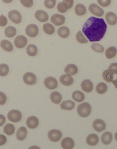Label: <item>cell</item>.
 Returning a JSON list of instances; mask_svg holds the SVG:
<instances>
[{
	"label": "cell",
	"instance_id": "1",
	"mask_svg": "<svg viewBox=\"0 0 117 149\" xmlns=\"http://www.w3.org/2000/svg\"><path fill=\"white\" fill-rule=\"evenodd\" d=\"M107 26L103 19L90 17L83 25L82 31L90 42L101 40L106 33Z\"/></svg>",
	"mask_w": 117,
	"mask_h": 149
},
{
	"label": "cell",
	"instance_id": "2",
	"mask_svg": "<svg viewBox=\"0 0 117 149\" xmlns=\"http://www.w3.org/2000/svg\"><path fill=\"white\" fill-rule=\"evenodd\" d=\"M91 111V107L89 103L84 102L80 104L77 108L78 115L80 117L85 118L89 116Z\"/></svg>",
	"mask_w": 117,
	"mask_h": 149
},
{
	"label": "cell",
	"instance_id": "3",
	"mask_svg": "<svg viewBox=\"0 0 117 149\" xmlns=\"http://www.w3.org/2000/svg\"><path fill=\"white\" fill-rule=\"evenodd\" d=\"M7 118L11 122L15 123L19 122L22 118V113L20 111L17 109H12L8 112Z\"/></svg>",
	"mask_w": 117,
	"mask_h": 149
},
{
	"label": "cell",
	"instance_id": "4",
	"mask_svg": "<svg viewBox=\"0 0 117 149\" xmlns=\"http://www.w3.org/2000/svg\"><path fill=\"white\" fill-rule=\"evenodd\" d=\"M48 139L52 142H57L62 137V133L60 131L56 129L51 130L48 134Z\"/></svg>",
	"mask_w": 117,
	"mask_h": 149
},
{
	"label": "cell",
	"instance_id": "5",
	"mask_svg": "<svg viewBox=\"0 0 117 149\" xmlns=\"http://www.w3.org/2000/svg\"><path fill=\"white\" fill-rule=\"evenodd\" d=\"M8 17L15 24H20L22 20V16L20 12L17 10H11L8 13Z\"/></svg>",
	"mask_w": 117,
	"mask_h": 149
},
{
	"label": "cell",
	"instance_id": "6",
	"mask_svg": "<svg viewBox=\"0 0 117 149\" xmlns=\"http://www.w3.org/2000/svg\"><path fill=\"white\" fill-rule=\"evenodd\" d=\"M44 85L48 89L53 90L57 87L58 83L55 78L52 77H48L46 78L44 80Z\"/></svg>",
	"mask_w": 117,
	"mask_h": 149
},
{
	"label": "cell",
	"instance_id": "7",
	"mask_svg": "<svg viewBox=\"0 0 117 149\" xmlns=\"http://www.w3.org/2000/svg\"><path fill=\"white\" fill-rule=\"evenodd\" d=\"M25 32L29 37L35 38L39 34V28L36 25L31 24L28 25L26 28Z\"/></svg>",
	"mask_w": 117,
	"mask_h": 149
},
{
	"label": "cell",
	"instance_id": "8",
	"mask_svg": "<svg viewBox=\"0 0 117 149\" xmlns=\"http://www.w3.org/2000/svg\"><path fill=\"white\" fill-rule=\"evenodd\" d=\"M28 43V40L24 35H19L14 40L15 47L19 49H22L26 47Z\"/></svg>",
	"mask_w": 117,
	"mask_h": 149
},
{
	"label": "cell",
	"instance_id": "9",
	"mask_svg": "<svg viewBox=\"0 0 117 149\" xmlns=\"http://www.w3.org/2000/svg\"><path fill=\"white\" fill-rule=\"evenodd\" d=\"M23 81L28 85H34L37 81V78L34 73L27 72L23 76Z\"/></svg>",
	"mask_w": 117,
	"mask_h": 149
},
{
	"label": "cell",
	"instance_id": "10",
	"mask_svg": "<svg viewBox=\"0 0 117 149\" xmlns=\"http://www.w3.org/2000/svg\"><path fill=\"white\" fill-rule=\"evenodd\" d=\"M89 10L91 14L98 17H102L104 14L103 10L98 6L96 3H91L89 6Z\"/></svg>",
	"mask_w": 117,
	"mask_h": 149
},
{
	"label": "cell",
	"instance_id": "11",
	"mask_svg": "<svg viewBox=\"0 0 117 149\" xmlns=\"http://www.w3.org/2000/svg\"><path fill=\"white\" fill-rule=\"evenodd\" d=\"M51 21L56 26H61L64 24L65 17L62 15L55 14L51 16Z\"/></svg>",
	"mask_w": 117,
	"mask_h": 149
},
{
	"label": "cell",
	"instance_id": "12",
	"mask_svg": "<svg viewBox=\"0 0 117 149\" xmlns=\"http://www.w3.org/2000/svg\"><path fill=\"white\" fill-rule=\"evenodd\" d=\"M93 127L98 132H102L106 129V124L101 119H96L93 123Z\"/></svg>",
	"mask_w": 117,
	"mask_h": 149
},
{
	"label": "cell",
	"instance_id": "13",
	"mask_svg": "<svg viewBox=\"0 0 117 149\" xmlns=\"http://www.w3.org/2000/svg\"><path fill=\"white\" fill-rule=\"evenodd\" d=\"M35 18L41 22H45L48 20V15L46 12L39 10L35 12Z\"/></svg>",
	"mask_w": 117,
	"mask_h": 149
},
{
	"label": "cell",
	"instance_id": "14",
	"mask_svg": "<svg viewBox=\"0 0 117 149\" xmlns=\"http://www.w3.org/2000/svg\"><path fill=\"white\" fill-rule=\"evenodd\" d=\"M26 123L27 126L29 129H34L38 126L39 121L36 117L32 116L28 117Z\"/></svg>",
	"mask_w": 117,
	"mask_h": 149
},
{
	"label": "cell",
	"instance_id": "15",
	"mask_svg": "<svg viewBox=\"0 0 117 149\" xmlns=\"http://www.w3.org/2000/svg\"><path fill=\"white\" fill-rule=\"evenodd\" d=\"M62 149H72L74 146V141L70 137H65L61 142Z\"/></svg>",
	"mask_w": 117,
	"mask_h": 149
},
{
	"label": "cell",
	"instance_id": "16",
	"mask_svg": "<svg viewBox=\"0 0 117 149\" xmlns=\"http://www.w3.org/2000/svg\"><path fill=\"white\" fill-rule=\"evenodd\" d=\"M81 88L84 92L90 93L93 89V84L89 79H85L81 83Z\"/></svg>",
	"mask_w": 117,
	"mask_h": 149
},
{
	"label": "cell",
	"instance_id": "17",
	"mask_svg": "<svg viewBox=\"0 0 117 149\" xmlns=\"http://www.w3.org/2000/svg\"><path fill=\"white\" fill-rule=\"evenodd\" d=\"M60 81L64 86H70L73 83L74 79L73 77H71V76L65 74L60 76Z\"/></svg>",
	"mask_w": 117,
	"mask_h": 149
},
{
	"label": "cell",
	"instance_id": "18",
	"mask_svg": "<svg viewBox=\"0 0 117 149\" xmlns=\"http://www.w3.org/2000/svg\"><path fill=\"white\" fill-rule=\"evenodd\" d=\"M28 134V131L25 127L22 126L20 127L17 131L16 133V138L19 141L24 140Z\"/></svg>",
	"mask_w": 117,
	"mask_h": 149
},
{
	"label": "cell",
	"instance_id": "19",
	"mask_svg": "<svg viewBox=\"0 0 117 149\" xmlns=\"http://www.w3.org/2000/svg\"><path fill=\"white\" fill-rule=\"evenodd\" d=\"M64 72L66 74L71 76V75H75L78 73V69L75 64H70L65 67L64 69Z\"/></svg>",
	"mask_w": 117,
	"mask_h": 149
},
{
	"label": "cell",
	"instance_id": "20",
	"mask_svg": "<svg viewBox=\"0 0 117 149\" xmlns=\"http://www.w3.org/2000/svg\"><path fill=\"white\" fill-rule=\"evenodd\" d=\"M105 19L108 24L110 25H114L117 24V15L112 12H108L105 15Z\"/></svg>",
	"mask_w": 117,
	"mask_h": 149
},
{
	"label": "cell",
	"instance_id": "21",
	"mask_svg": "<svg viewBox=\"0 0 117 149\" xmlns=\"http://www.w3.org/2000/svg\"><path fill=\"white\" fill-rule=\"evenodd\" d=\"M99 142V137L96 134H90L87 137V143L90 146H96Z\"/></svg>",
	"mask_w": 117,
	"mask_h": 149
},
{
	"label": "cell",
	"instance_id": "22",
	"mask_svg": "<svg viewBox=\"0 0 117 149\" xmlns=\"http://www.w3.org/2000/svg\"><path fill=\"white\" fill-rule=\"evenodd\" d=\"M0 46L4 50L6 51L7 52H12L14 49L13 45L12 43L7 40H3L0 42Z\"/></svg>",
	"mask_w": 117,
	"mask_h": 149
},
{
	"label": "cell",
	"instance_id": "23",
	"mask_svg": "<svg viewBox=\"0 0 117 149\" xmlns=\"http://www.w3.org/2000/svg\"><path fill=\"white\" fill-rule=\"evenodd\" d=\"M50 99L52 102L56 104H58L60 103H61V101L62 100V95L59 92L55 91L51 93Z\"/></svg>",
	"mask_w": 117,
	"mask_h": 149
},
{
	"label": "cell",
	"instance_id": "24",
	"mask_svg": "<svg viewBox=\"0 0 117 149\" xmlns=\"http://www.w3.org/2000/svg\"><path fill=\"white\" fill-rule=\"evenodd\" d=\"M60 107H61V109L64 110L70 111V110H72L74 109L75 103L71 100H67V101L62 102L61 103Z\"/></svg>",
	"mask_w": 117,
	"mask_h": 149
},
{
	"label": "cell",
	"instance_id": "25",
	"mask_svg": "<svg viewBox=\"0 0 117 149\" xmlns=\"http://www.w3.org/2000/svg\"><path fill=\"white\" fill-rule=\"evenodd\" d=\"M114 74L109 69L105 70L102 73L104 80L107 82H113V75Z\"/></svg>",
	"mask_w": 117,
	"mask_h": 149
},
{
	"label": "cell",
	"instance_id": "26",
	"mask_svg": "<svg viewBox=\"0 0 117 149\" xmlns=\"http://www.w3.org/2000/svg\"><path fill=\"white\" fill-rule=\"evenodd\" d=\"M113 136L110 132H105L101 136V140L104 145H109L112 141Z\"/></svg>",
	"mask_w": 117,
	"mask_h": 149
},
{
	"label": "cell",
	"instance_id": "27",
	"mask_svg": "<svg viewBox=\"0 0 117 149\" xmlns=\"http://www.w3.org/2000/svg\"><path fill=\"white\" fill-rule=\"evenodd\" d=\"M72 98L76 102H82L85 99V95L81 91H75L72 94Z\"/></svg>",
	"mask_w": 117,
	"mask_h": 149
},
{
	"label": "cell",
	"instance_id": "28",
	"mask_svg": "<svg viewBox=\"0 0 117 149\" xmlns=\"http://www.w3.org/2000/svg\"><path fill=\"white\" fill-rule=\"evenodd\" d=\"M57 34L59 36L62 38H66L69 36L70 30L66 26H62L59 28L57 30Z\"/></svg>",
	"mask_w": 117,
	"mask_h": 149
},
{
	"label": "cell",
	"instance_id": "29",
	"mask_svg": "<svg viewBox=\"0 0 117 149\" xmlns=\"http://www.w3.org/2000/svg\"><path fill=\"white\" fill-rule=\"evenodd\" d=\"M96 92L100 95H102V94H104L108 89V86L107 85L103 82H100L99 83H98L96 85Z\"/></svg>",
	"mask_w": 117,
	"mask_h": 149
},
{
	"label": "cell",
	"instance_id": "30",
	"mask_svg": "<svg viewBox=\"0 0 117 149\" xmlns=\"http://www.w3.org/2000/svg\"><path fill=\"white\" fill-rule=\"evenodd\" d=\"M117 55V48L114 47H108L105 51V56L108 59H111Z\"/></svg>",
	"mask_w": 117,
	"mask_h": 149
},
{
	"label": "cell",
	"instance_id": "31",
	"mask_svg": "<svg viewBox=\"0 0 117 149\" xmlns=\"http://www.w3.org/2000/svg\"><path fill=\"white\" fill-rule=\"evenodd\" d=\"M75 14L78 16H82L87 13V9L86 7L83 5V4L78 3L76 5L75 7Z\"/></svg>",
	"mask_w": 117,
	"mask_h": 149
},
{
	"label": "cell",
	"instance_id": "32",
	"mask_svg": "<svg viewBox=\"0 0 117 149\" xmlns=\"http://www.w3.org/2000/svg\"><path fill=\"white\" fill-rule=\"evenodd\" d=\"M15 131V128L14 125L11 123H7L3 127V132L7 135H12L14 134Z\"/></svg>",
	"mask_w": 117,
	"mask_h": 149
},
{
	"label": "cell",
	"instance_id": "33",
	"mask_svg": "<svg viewBox=\"0 0 117 149\" xmlns=\"http://www.w3.org/2000/svg\"><path fill=\"white\" fill-rule=\"evenodd\" d=\"M43 30L46 34L52 35L55 32V27L49 23H46L43 25Z\"/></svg>",
	"mask_w": 117,
	"mask_h": 149
},
{
	"label": "cell",
	"instance_id": "34",
	"mask_svg": "<svg viewBox=\"0 0 117 149\" xmlns=\"http://www.w3.org/2000/svg\"><path fill=\"white\" fill-rule=\"evenodd\" d=\"M26 53L29 56H34L37 54V48L34 44H30L26 48Z\"/></svg>",
	"mask_w": 117,
	"mask_h": 149
},
{
	"label": "cell",
	"instance_id": "35",
	"mask_svg": "<svg viewBox=\"0 0 117 149\" xmlns=\"http://www.w3.org/2000/svg\"><path fill=\"white\" fill-rule=\"evenodd\" d=\"M16 34V29L12 26H10L5 29V35L7 38H12Z\"/></svg>",
	"mask_w": 117,
	"mask_h": 149
},
{
	"label": "cell",
	"instance_id": "36",
	"mask_svg": "<svg viewBox=\"0 0 117 149\" xmlns=\"http://www.w3.org/2000/svg\"><path fill=\"white\" fill-rule=\"evenodd\" d=\"M76 39L80 44H85L88 42V40L84 36L82 31H79L76 35Z\"/></svg>",
	"mask_w": 117,
	"mask_h": 149
},
{
	"label": "cell",
	"instance_id": "37",
	"mask_svg": "<svg viewBox=\"0 0 117 149\" xmlns=\"http://www.w3.org/2000/svg\"><path fill=\"white\" fill-rule=\"evenodd\" d=\"M9 72V67L6 64H0V76L5 77Z\"/></svg>",
	"mask_w": 117,
	"mask_h": 149
},
{
	"label": "cell",
	"instance_id": "38",
	"mask_svg": "<svg viewBox=\"0 0 117 149\" xmlns=\"http://www.w3.org/2000/svg\"><path fill=\"white\" fill-rule=\"evenodd\" d=\"M91 47L93 50H94V52H97V53H102L104 51V48L103 47L99 44H97V43H93L91 45Z\"/></svg>",
	"mask_w": 117,
	"mask_h": 149
},
{
	"label": "cell",
	"instance_id": "39",
	"mask_svg": "<svg viewBox=\"0 0 117 149\" xmlns=\"http://www.w3.org/2000/svg\"><path fill=\"white\" fill-rule=\"evenodd\" d=\"M57 10L60 13H65L69 9H68V6H66V5L62 1V2L59 3V4L57 5Z\"/></svg>",
	"mask_w": 117,
	"mask_h": 149
},
{
	"label": "cell",
	"instance_id": "40",
	"mask_svg": "<svg viewBox=\"0 0 117 149\" xmlns=\"http://www.w3.org/2000/svg\"><path fill=\"white\" fill-rule=\"evenodd\" d=\"M45 6L48 9L53 8L55 7L56 5V0H45L44 1Z\"/></svg>",
	"mask_w": 117,
	"mask_h": 149
},
{
	"label": "cell",
	"instance_id": "41",
	"mask_svg": "<svg viewBox=\"0 0 117 149\" xmlns=\"http://www.w3.org/2000/svg\"><path fill=\"white\" fill-rule=\"evenodd\" d=\"M20 2L24 7L30 8L33 6V0H20Z\"/></svg>",
	"mask_w": 117,
	"mask_h": 149
},
{
	"label": "cell",
	"instance_id": "42",
	"mask_svg": "<svg viewBox=\"0 0 117 149\" xmlns=\"http://www.w3.org/2000/svg\"><path fill=\"white\" fill-rule=\"evenodd\" d=\"M98 3L102 7L108 6L110 4L111 0H97Z\"/></svg>",
	"mask_w": 117,
	"mask_h": 149
},
{
	"label": "cell",
	"instance_id": "43",
	"mask_svg": "<svg viewBox=\"0 0 117 149\" xmlns=\"http://www.w3.org/2000/svg\"><path fill=\"white\" fill-rule=\"evenodd\" d=\"M7 101V97L6 95L2 92H0V105H3Z\"/></svg>",
	"mask_w": 117,
	"mask_h": 149
},
{
	"label": "cell",
	"instance_id": "44",
	"mask_svg": "<svg viewBox=\"0 0 117 149\" xmlns=\"http://www.w3.org/2000/svg\"><path fill=\"white\" fill-rule=\"evenodd\" d=\"M7 18L3 15H1L0 16V26H5L7 25Z\"/></svg>",
	"mask_w": 117,
	"mask_h": 149
},
{
	"label": "cell",
	"instance_id": "45",
	"mask_svg": "<svg viewBox=\"0 0 117 149\" xmlns=\"http://www.w3.org/2000/svg\"><path fill=\"white\" fill-rule=\"evenodd\" d=\"M109 69L112 72L114 73V74H117V63H112L110 65V66L109 67Z\"/></svg>",
	"mask_w": 117,
	"mask_h": 149
},
{
	"label": "cell",
	"instance_id": "46",
	"mask_svg": "<svg viewBox=\"0 0 117 149\" xmlns=\"http://www.w3.org/2000/svg\"><path fill=\"white\" fill-rule=\"evenodd\" d=\"M63 2L68 7V9H70L73 6L74 0H63Z\"/></svg>",
	"mask_w": 117,
	"mask_h": 149
},
{
	"label": "cell",
	"instance_id": "47",
	"mask_svg": "<svg viewBox=\"0 0 117 149\" xmlns=\"http://www.w3.org/2000/svg\"><path fill=\"white\" fill-rule=\"evenodd\" d=\"M7 141L6 137L3 135L0 134V146H2L6 143Z\"/></svg>",
	"mask_w": 117,
	"mask_h": 149
},
{
	"label": "cell",
	"instance_id": "48",
	"mask_svg": "<svg viewBox=\"0 0 117 149\" xmlns=\"http://www.w3.org/2000/svg\"><path fill=\"white\" fill-rule=\"evenodd\" d=\"M6 122V118L2 115L0 114V126H2Z\"/></svg>",
	"mask_w": 117,
	"mask_h": 149
},
{
	"label": "cell",
	"instance_id": "49",
	"mask_svg": "<svg viewBox=\"0 0 117 149\" xmlns=\"http://www.w3.org/2000/svg\"><path fill=\"white\" fill-rule=\"evenodd\" d=\"M13 0H2V1L5 3H11Z\"/></svg>",
	"mask_w": 117,
	"mask_h": 149
}]
</instances>
